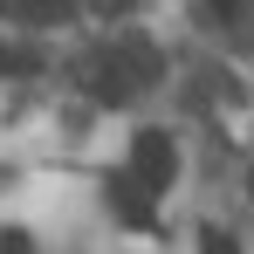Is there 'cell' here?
<instances>
[{
  "instance_id": "cell-1",
  "label": "cell",
  "mask_w": 254,
  "mask_h": 254,
  "mask_svg": "<svg viewBox=\"0 0 254 254\" xmlns=\"http://www.w3.org/2000/svg\"><path fill=\"white\" fill-rule=\"evenodd\" d=\"M130 172H137V186H151V192H165V186H172L179 151H172L165 130H137V137H130Z\"/></svg>"
},
{
  "instance_id": "cell-2",
  "label": "cell",
  "mask_w": 254,
  "mask_h": 254,
  "mask_svg": "<svg viewBox=\"0 0 254 254\" xmlns=\"http://www.w3.org/2000/svg\"><path fill=\"white\" fill-rule=\"evenodd\" d=\"M110 213L124 220V227H158V206H151V186H137V172H117L110 179Z\"/></svg>"
},
{
  "instance_id": "cell-3",
  "label": "cell",
  "mask_w": 254,
  "mask_h": 254,
  "mask_svg": "<svg viewBox=\"0 0 254 254\" xmlns=\"http://www.w3.org/2000/svg\"><path fill=\"white\" fill-rule=\"evenodd\" d=\"M28 69H42V62H35L28 48H7V42H0V76H28Z\"/></svg>"
},
{
  "instance_id": "cell-4",
  "label": "cell",
  "mask_w": 254,
  "mask_h": 254,
  "mask_svg": "<svg viewBox=\"0 0 254 254\" xmlns=\"http://www.w3.org/2000/svg\"><path fill=\"white\" fill-rule=\"evenodd\" d=\"M199 248H206V254H241L234 241H227V234H220V227H206V234H199Z\"/></svg>"
},
{
  "instance_id": "cell-5",
  "label": "cell",
  "mask_w": 254,
  "mask_h": 254,
  "mask_svg": "<svg viewBox=\"0 0 254 254\" xmlns=\"http://www.w3.org/2000/svg\"><path fill=\"white\" fill-rule=\"evenodd\" d=\"M213 14H241V0H213Z\"/></svg>"
},
{
  "instance_id": "cell-6",
  "label": "cell",
  "mask_w": 254,
  "mask_h": 254,
  "mask_svg": "<svg viewBox=\"0 0 254 254\" xmlns=\"http://www.w3.org/2000/svg\"><path fill=\"white\" fill-rule=\"evenodd\" d=\"M28 7H35V14H55V7H62V0H28Z\"/></svg>"
},
{
  "instance_id": "cell-7",
  "label": "cell",
  "mask_w": 254,
  "mask_h": 254,
  "mask_svg": "<svg viewBox=\"0 0 254 254\" xmlns=\"http://www.w3.org/2000/svg\"><path fill=\"white\" fill-rule=\"evenodd\" d=\"M96 7H130V0H96Z\"/></svg>"
}]
</instances>
